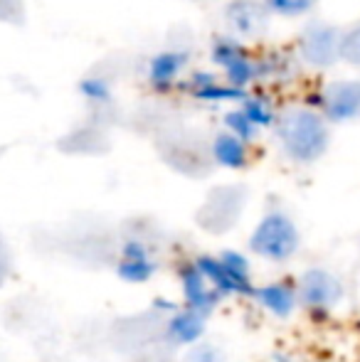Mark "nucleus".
<instances>
[{
    "mask_svg": "<svg viewBox=\"0 0 360 362\" xmlns=\"http://www.w3.org/2000/svg\"><path fill=\"white\" fill-rule=\"evenodd\" d=\"M272 134L281 156L294 165H313L331 148V124L308 101L281 106Z\"/></svg>",
    "mask_w": 360,
    "mask_h": 362,
    "instance_id": "f257e3e1",
    "label": "nucleus"
},
{
    "mask_svg": "<svg viewBox=\"0 0 360 362\" xmlns=\"http://www.w3.org/2000/svg\"><path fill=\"white\" fill-rule=\"evenodd\" d=\"M247 249L269 264H289L301 249V232L284 210H267L252 227Z\"/></svg>",
    "mask_w": 360,
    "mask_h": 362,
    "instance_id": "f03ea898",
    "label": "nucleus"
},
{
    "mask_svg": "<svg viewBox=\"0 0 360 362\" xmlns=\"http://www.w3.org/2000/svg\"><path fill=\"white\" fill-rule=\"evenodd\" d=\"M210 62L227 84L237 89H252L260 84V59L252 47L235 35L222 33L210 42Z\"/></svg>",
    "mask_w": 360,
    "mask_h": 362,
    "instance_id": "7ed1b4c3",
    "label": "nucleus"
},
{
    "mask_svg": "<svg viewBox=\"0 0 360 362\" xmlns=\"http://www.w3.org/2000/svg\"><path fill=\"white\" fill-rule=\"evenodd\" d=\"M338 37L341 28L326 20H308L296 35L294 54H296L301 69L313 72H328L338 64Z\"/></svg>",
    "mask_w": 360,
    "mask_h": 362,
    "instance_id": "20e7f679",
    "label": "nucleus"
},
{
    "mask_svg": "<svg viewBox=\"0 0 360 362\" xmlns=\"http://www.w3.org/2000/svg\"><path fill=\"white\" fill-rule=\"evenodd\" d=\"M306 101L316 106L331 126L360 121V76H343V79L328 81Z\"/></svg>",
    "mask_w": 360,
    "mask_h": 362,
    "instance_id": "39448f33",
    "label": "nucleus"
},
{
    "mask_svg": "<svg viewBox=\"0 0 360 362\" xmlns=\"http://www.w3.org/2000/svg\"><path fill=\"white\" fill-rule=\"evenodd\" d=\"M298 305L311 315L326 318L333 308L343 300V281L323 267H311L296 279Z\"/></svg>",
    "mask_w": 360,
    "mask_h": 362,
    "instance_id": "423d86ee",
    "label": "nucleus"
},
{
    "mask_svg": "<svg viewBox=\"0 0 360 362\" xmlns=\"http://www.w3.org/2000/svg\"><path fill=\"white\" fill-rule=\"evenodd\" d=\"M178 89L185 96H190L192 101L212 104V106H235L250 91V89H237V86L227 84L220 74L205 72V69H195V72L185 74L180 79Z\"/></svg>",
    "mask_w": 360,
    "mask_h": 362,
    "instance_id": "0eeeda50",
    "label": "nucleus"
},
{
    "mask_svg": "<svg viewBox=\"0 0 360 362\" xmlns=\"http://www.w3.org/2000/svg\"><path fill=\"white\" fill-rule=\"evenodd\" d=\"M272 15L262 0H230L225 5V23L230 35L242 42H257L269 30Z\"/></svg>",
    "mask_w": 360,
    "mask_h": 362,
    "instance_id": "6e6552de",
    "label": "nucleus"
},
{
    "mask_svg": "<svg viewBox=\"0 0 360 362\" xmlns=\"http://www.w3.org/2000/svg\"><path fill=\"white\" fill-rule=\"evenodd\" d=\"M190 67V54L185 49H161L146 64V84L156 94H170L178 89L180 79L187 74Z\"/></svg>",
    "mask_w": 360,
    "mask_h": 362,
    "instance_id": "1a4fd4ad",
    "label": "nucleus"
},
{
    "mask_svg": "<svg viewBox=\"0 0 360 362\" xmlns=\"http://www.w3.org/2000/svg\"><path fill=\"white\" fill-rule=\"evenodd\" d=\"M156 274H158V262L149 244L144 239H126L116 262V276L131 286H144L153 281Z\"/></svg>",
    "mask_w": 360,
    "mask_h": 362,
    "instance_id": "9d476101",
    "label": "nucleus"
},
{
    "mask_svg": "<svg viewBox=\"0 0 360 362\" xmlns=\"http://www.w3.org/2000/svg\"><path fill=\"white\" fill-rule=\"evenodd\" d=\"M178 281H180L182 305H187V308H192V310H200L202 315L210 318V315L217 310V305H220L222 296L210 286V281L202 276L200 269H197L192 262L180 264Z\"/></svg>",
    "mask_w": 360,
    "mask_h": 362,
    "instance_id": "9b49d317",
    "label": "nucleus"
},
{
    "mask_svg": "<svg viewBox=\"0 0 360 362\" xmlns=\"http://www.w3.org/2000/svg\"><path fill=\"white\" fill-rule=\"evenodd\" d=\"M207 333V315L200 310H192L187 305H178L173 313H168L163 323V340L170 348H190V345L205 340Z\"/></svg>",
    "mask_w": 360,
    "mask_h": 362,
    "instance_id": "f8f14e48",
    "label": "nucleus"
},
{
    "mask_svg": "<svg viewBox=\"0 0 360 362\" xmlns=\"http://www.w3.org/2000/svg\"><path fill=\"white\" fill-rule=\"evenodd\" d=\"M252 298L267 315H272L277 320H289L301 308L298 305L296 281H291V279H274V281L262 284V286L255 288Z\"/></svg>",
    "mask_w": 360,
    "mask_h": 362,
    "instance_id": "ddd939ff",
    "label": "nucleus"
},
{
    "mask_svg": "<svg viewBox=\"0 0 360 362\" xmlns=\"http://www.w3.org/2000/svg\"><path fill=\"white\" fill-rule=\"evenodd\" d=\"M250 144H245L242 139H237L230 131H217L212 136L210 144V156L215 160L217 168H225V170H245L252 160Z\"/></svg>",
    "mask_w": 360,
    "mask_h": 362,
    "instance_id": "4468645a",
    "label": "nucleus"
},
{
    "mask_svg": "<svg viewBox=\"0 0 360 362\" xmlns=\"http://www.w3.org/2000/svg\"><path fill=\"white\" fill-rule=\"evenodd\" d=\"M192 264L200 269V274L210 281V286L215 288L222 298H245L242 288L237 286V281L230 276V272L225 269L220 257H215V254H197V257L192 259Z\"/></svg>",
    "mask_w": 360,
    "mask_h": 362,
    "instance_id": "2eb2a0df",
    "label": "nucleus"
},
{
    "mask_svg": "<svg viewBox=\"0 0 360 362\" xmlns=\"http://www.w3.org/2000/svg\"><path fill=\"white\" fill-rule=\"evenodd\" d=\"M260 59V81H286L296 74V69H301L296 54L281 52V49H269L265 54H257Z\"/></svg>",
    "mask_w": 360,
    "mask_h": 362,
    "instance_id": "dca6fc26",
    "label": "nucleus"
},
{
    "mask_svg": "<svg viewBox=\"0 0 360 362\" xmlns=\"http://www.w3.org/2000/svg\"><path fill=\"white\" fill-rule=\"evenodd\" d=\"M237 106L245 111L247 119H250L260 131H272L274 121H277V114H279V106L274 104V99L269 94L250 89L245 96H242V101Z\"/></svg>",
    "mask_w": 360,
    "mask_h": 362,
    "instance_id": "f3484780",
    "label": "nucleus"
},
{
    "mask_svg": "<svg viewBox=\"0 0 360 362\" xmlns=\"http://www.w3.org/2000/svg\"><path fill=\"white\" fill-rule=\"evenodd\" d=\"M222 129L230 131V134H235L237 139H242L245 144H250V146H255L257 139H260V134H262V131L257 129L250 119H247V114L237 104L230 106V109L222 114Z\"/></svg>",
    "mask_w": 360,
    "mask_h": 362,
    "instance_id": "a211bd4d",
    "label": "nucleus"
},
{
    "mask_svg": "<svg viewBox=\"0 0 360 362\" xmlns=\"http://www.w3.org/2000/svg\"><path fill=\"white\" fill-rule=\"evenodd\" d=\"M338 62L351 69H360V20L341 28L338 37Z\"/></svg>",
    "mask_w": 360,
    "mask_h": 362,
    "instance_id": "6ab92c4d",
    "label": "nucleus"
},
{
    "mask_svg": "<svg viewBox=\"0 0 360 362\" xmlns=\"http://www.w3.org/2000/svg\"><path fill=\"white\" fill-rule=\"evenodd\" d=\"M267 8V13L272 18H284V20H301L316 10L318 0H262Z\"/></svg>",
    "mask_w": 360,
    "mask_h": 362,
    "instance_id": "aec40b11",
    "label": "nucleus"
},
{
    "mask_svg": "<svg viewBox=\"0 0 360 362\" xmlns=\"http://www.w3.org/2000/svg\"><path fill=\"white\" fill-rule=\"evenodd\" d=\"M79 96L89 104H96V106H104V104H111L114 99V89H111V81L104 79V76H84L79 81Z\"/></svg>",
    "mask_w": 360,
    "mask_h": 362,
    "instance_id": "412c9836",
    "label": "nucleus"
},
{
    "mask_svg": "<svg viewBox=\"0 0 360 362\" xmlns=\"http://www.w3.org/2000/svg\"><path fill=\"white\" fill-rule=\"evenodd\" d=\"M180 362H227V355L220 345L207 343V340H200V343L185 348Z\"/></svg>",
    "mask_w": 360,
    "mask_h": 362,
    "instance_id": "4be33fe9",
    "label": "nucleus"
},
{
    "mask_svg": "<svg viewBox=\"0 0 360 362\" xmlns=\"http://www.w3.org/2000/svg\"><path fill=\"white\" fill-rule=\"evenodd\" d=\"M153 308L156 310H161V313H166V315H168V313H173V310L175 308H178V303H175V300H168V298H156L153 300Z\"/></svg>",
    "mask_w": 360,
    "mask_h": 362,
    "instance_id": "5701e85b",
    "label": "nucleus"
},
{
    "mask_svg": "<svg viewBox=\"0 0 360 362\" xmlns=\"http://www.w3.org/2000/svg\"><path fill=\"white\" fill-rule=\"evenodd\" d=\"M274 362H298L294 355H284V353H279L277 358H274Z\"/></svg>",
    "mask_w": 360,
    "mask_h": 362,
    "instance_id": "b1692460",
    "label": "nucleus"
}]
</instances>
